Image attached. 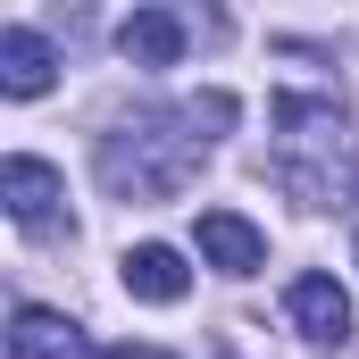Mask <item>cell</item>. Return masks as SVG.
I'll list each match as a JSON object with an SVG mask.
<instances>
[{
  "mask_svg": "<svg viewBox=\"0 0 359 359\" xmlns=\"http://www.w3.org/2000/svg\"><path fill=\"white\" fill-rule=\"evenodd\" d=\"M8 359H100V351H84V326H76V318L25 301V309L8 318Z\"/></svg>",
  "mask_w": 359,
  "mask_h": 359,
  "instance_id": "obj_5",
  "label": "cell"
},
{
  "mask_svg": "<svg viewBox=\"0 0 359 359\" xmlns=\"http://www.w3.org/2000/svg\"><path fill=\"white\" fill-rule=\"evenodd\" d=\"M201 259L217 276H259L268 268V234L251 217H234V209H201Z\"/></svg>",
  "mask_w": 359,
  "mask_h": 359,
  "instance_id": "obj_3",
  "label": "cell"
},
{
  "mask_svg": "<svg viewBox=\"0 0 359 359\" xmlns=\"http://www.w3.org/2000/svg\"><path fill=\"white\" fill-rule=\"evenodd\" d=\"M284 309H292V326L309 334V343H351V292L334 284V276H301L292 292H284Z\"/></svg>",
  "mask_w": 359,
  "mask_h": 359,
  "instance_id": "obj_4",
  "label": "cell"
},
{
  "mask_svg": "<svg viewBox=\"0 0 359 359\" xmlns=\"http://www.w3.org/2000/svg\"><path fill=\"white\" fill-rule=\"evenodd\" d=\"M234 126V92H201L176 109H142L117 134H100V184L117 201H176L184 184L209 168L217 134Z\"/></svg>",
  "mask_w": 359,
  "mask_h": 359,
  "instance_id": "obj_1",
  "label": "cell"
},
{
  "mask_svg": "<svg viewBox=\"0 0 359 359\" xmlns=\"http://www.w3.org/2000/svg\"><path fill=\"white\" fill-rule=\"evenodd\" d=\"M50 76H59V50H50L34 25H8V34H0V92H8V100H42Z\"/></svg>",
  "mask_w": 359,
  "mask_h": 359,
  "instance_id": "obj_7",
  "label": "cell"
},
{
  "mask_svg": "<svg viewBox=\"0 0 359 359\" xmlns=\"http://www.w3.org/2000/svg\"><path fill=\"white\" fill-rule=\"evenodd\" d=\"M117 276H126V292L151 301V309H168V301L192 292V268H184V251H168V243H134V251L117 259Z\"/></svg>",
  "mask_w": 359,
  "mask_h": 359,
  "instance_id": "obj_6",
  "label": "cell"
},
{
  "mask_svg": "<svg viewBox=\"0 0 359 359\" xmlns=\"http://www.w3.org/2000/svg\"><path fill=\"white\" fill-rule=\"evenodd\" d=\"M0 201H8V217L25 226V234H50V217H59V201H67V184L50 159H0Z\"/></svg>",
  "mask_w": 359,
  "mask_h": 359,
  "instance_id": "obj_2",
  "label": "cell"
},
{
  "mask_svg": "<svg viewBox=\"0 0 359 359\" xmlns=\"http://www.w3.org/2000/svg\"><path fill=\"white\" fill-rule=\"evenodd\" d=\"M100 359H176V351H151V343H117V351H100Z\"/></svg>",
  "mask_w": 359,
  "mask_h": 359,
  "instance_id": "obj_9",
  "label": "cell"
},
{
  "mask_svg": "<svg viewBox=\"0 0 359 359\" xmlns=\"http://www.w3.org/2000/svg\"><path fill=\"white\" fill-rule=\"evenodd\" d=\"M184 42H192V25H184L176 8H134V17L117 25V50H126L134 67H176Z\"/></svg>",
  "mask_w": 359,
  "mask_h": 359,
  "instance_id": "obj_8",
  "label": "cell"
}]
</instances>
